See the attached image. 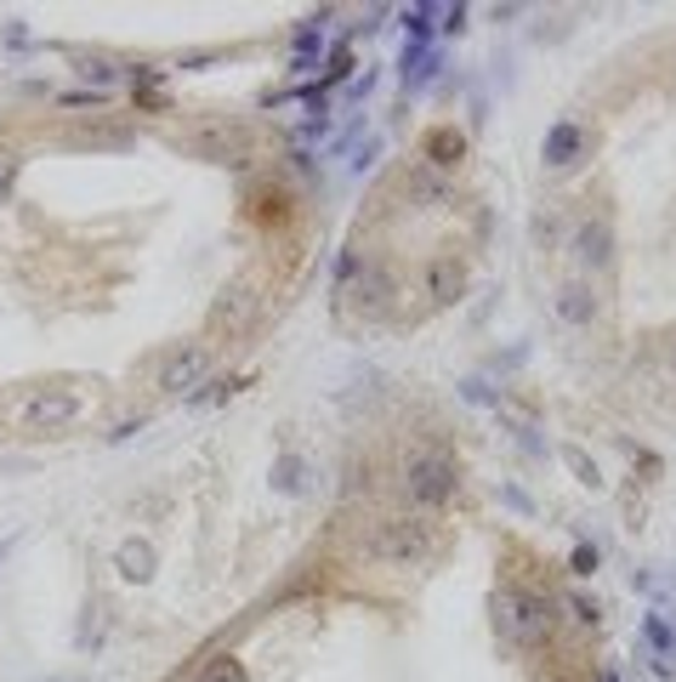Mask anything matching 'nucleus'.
I'll return each instance as SVG.
<instances>
[{
	"instance_id": "6",
	"label": "nucleus",
	"mask_w": 676,
	"mask_h": 682,
	"mask_svg": "<svg viewBox=\"0 0 676 682\" xmlns=\"http://www.w3.org/2000/svg\"><path fill=\"white\" fill-rule=\"evenodd\" d=\"M586 142H591V137H586L574 120H558L552 132H546V148H540V154H546V165H552V171H568L574 160L586 154Z\"/></svg>"
},
{
	"instance_id": "17",
	"label": "nucleus",
	"mask_w": 676,
	"mask_h": 682,
	"mask_svg": "<svg viewBox=\"0 0 676 682\" xmlns=\"http://www.w3.org/2000/svg\"><path fill=\"white\" fill-rule=\"evenodd\" d=\"M597 569V546H580L574 551V574H591Z\"/></svg>"
},
{
	"instance_id": "2",
	"label": "nucleus",
	"mask_w": 676,
	"mask_h": 682,
	"mask_svg": "<svg viewBox=\"0 0 676 682\" xmlns=\"http://www.w3.org/2000/svg\"><path fill=\"white\" fill-rule=\"evenodd\" d=\"M455 489H461L455 455H443V449L410 455V467H404V495L415 500V507H443V500H455Z\"/></svg>"
},
{
	"instance_id": "7",
	"label": "nucleus",
	"mask_w": 676,
	"mask_h": 682,
	"mask_svg": "<svg viewBox=\"0 0 676 682\" xmlns=\"http://www.w3.org/2000/svg\"><path fill=\"white\" fill-rule=\"evenodd\" d=\"M461 290H466V262L461 257H433L427 262V296L438 308H449V301H461Z\"/></svg>"
},
{
	"instance_id": "15",
	"label": "nucleus",
	"mask_w": 676,
	"mask_h": 682,
	"mask_svg": "<svg viewBox=\"0 0 676 682\" xmlns=\"http://www.w3.org/2000/svg\"><path fill=\"white\" fill-rule=\"evenodd\" d=\"M568 615L580 620V625H597V603L591 597H568Z\"/></svg>"
},
{
	"instance_id": "5",
	"label": "nucleus",
	"mask_w": 676,
	"mask_h": 682,
	"mask_svg": "<svg viewBox=\"0 0 676 682\" xmlns=\"http://www.w3.org/2000/svg\"><path fill=\"white\" fill-rule=\"evenodd\" d=\"M568 250H574V257H580L586 268H597V273L614 268V227H609V216H580Z\"/></svg>"
},
{
	"instance_id": "11",
	"label": "nucleus",
	"mask_w": 676,
	"mask_h": 682,
	"mask_svg": "<svg viewBox=\"0 0 676 682\" xmlns=\"http://www.w3.org/2000/svg\"><path fill=\"white\" fill-rule=\"evenodd\" d=\"M387 296H392V280H387V268H381V262H364L359 285H353V301H359L364 313H381V308H387Z\"/></svg>"
},
{
	"instance_id": "8",
	"label": "nucleus",
	"mask_w": 676,
	"mask_h": 682,
	"mask_svg": "<svg viewBox=\"0 0 676 682\" xmlns=\"http://www.w3.org/2000/svg\"><path fill=\"white\" fill-rule=\"evenodd\" d=\"M205 364H211V352H205V347H183V352H171L165 370H160V387H165V393H183V387H193L199 375H205Z\"/></svg>"
},
{
	"instance_id": "3",
	"label": "nucleus",
	"mask_w": 676,
	"mask_h": 682,
	"mask_svg": "<svg viewBox=\"0 0 676 682\" xmlns=\"http://www.w3.org/2000/svg\"><path fill=\"white\" fill-rule=\"evenodd\" d=\"M364 551L375 563H421V558H433V529L421 518H381L370 529Z\"/></svg>"
},
{
	"instance_id": "13",
	"label": "nucleus",
	"mask_w": 676,
	"mask_h": 682,
	"mask_svg": "<svg viewBox=\"0 0 676 682\" xmlns=\"http://www.w3.org/2000/svg\"><path fill=\"white\" fill-rule=\"evenodd\" d=\"M193 682H245V666L234 660V654H216V660H211L205 671H199Z\"/></svg>"
},
{
	"instance_id": "18",
	"label": "nucleus",
	"mask_w": 676,
	"mask_h": 682,
	"mask_svg": "<svg viewBox=\"0 0 676 682\" xmlns=\"http://www.w3.org/2000/svg\"><path fill=\"white\" fill-rule=\"evenodd\" d=\"M86 80H97V86H109V80H114V69H109V63H91V69H86Z\"/></svg>"
},
{
	"instance_id": "16",
	"label": "nucleus",
	"mask_w": 676,
	"mask_h": 682,
	"mask_svg": "<svg viewBox=\"0 0 676 682\" xmlns=\"http://www.w3.org/2000/svg\"><path fill=\"white\" fill-rule=\"evenodd\" d=\"M563 455H568V467H574V472H580V478H586V484H597V467L586 461V455H580V449H563Z\"/></svg>"
},
{
	"instance_id": "10",
	"label": "nucleus",
	"mask_w": 676,
	"mask_h": 682,
	"mask_svg": "<svg viewBox=\"0 0 676 682\" xmlns=\"http://www.w3.org/2000/svg\"><path fill=\"white\" fill-rule=\"evenodd\" d=\"M421 154H427V165H433V171H455V165H461V154H466V137L455 132V125H438Z\"/></svg>"
},
{
	"instance_id": "1",
	"label": "nucleus",
	"mask_w": 676,
	"mask_h": 682,
	"mask_svg": "<svg viewBox=\"0 0 676 682\" xmlns=\"http://www.w3.org/2000/svg\"><path fill=\"white\" fill-rule=\"evenodd\" d=\"M495 631L506 637L512 648H540L546 637H552V597H540V592H523V586H506V592H495Z\"/></svg>"
},
{
	"instance_id": "21",
	"label": "nucleus",
	"mask_w": 676,
	"mask_h": 682,
	"mask_svg": "<svg viewBox=\"0 0 676 682\" xmlns=\"http://www.w3.org/2000/svg\"><path fill=\"white\" fill-rule=\"evenodd\" d=\"M671 364H676V342H671Z\"/></svg>"
},
{
	"instance_id": "14",
	"label": "nucleus",
	"mask_w": 676,
	"mask_h": 682,
	"mask_svg": "<svg viewBox=\"0 0 676 682\" xmlns=\"http://www.w3.org/2000/svg\"><path fill=\"white\" fill-rule=\"evenodd\" d=\"M302 472H308V461H296V455H285V461L273 467V484H279L285 495H296V489H302Z\"/></svg>"
},
{
	"instance_id": "20",
	"label": "nucleus",
	"mask_w": 676,
	"mask_h": 682,
	"mask_svg": "<svg viewBox=\"0 0 676 682\" xmlns=\"http://www.w3.org/2000/svg\"><path fill=\"white\" fill-rule=\"evenodd\" d=\"M597 682H614V677H609V671H603V677H597Z\"/></svg>"
},
{
	"instance_id": "4",
	"label": "nucleus",
	"mask_w": 676,
	"mask_h": 682,
	"mask_svg": "<svg viewBox=\"0 0 676 682\" xmlns=\"http://www.w3.org/2000/svg\"><path fill=\"white\" fill-rule=\"evenodd\" d=\"M74 416H80V393H68V387H35L29 398L17 404V421L23 426H46V433L68 426Z\"/></svg>"
},
{
	"instance_id": "9",
	"label": "nucleus",
	"mask_w": 676,
	"mask_h": 682,
	"mask_svg": "<svg viewBox=\"0 0 676 682\" xmlns=\"http://www.w3.org/2000/svg\"><path fill=\"white\" fill-rule=\"evenodd\" d=\"M552 308H558V319H563V324H580V331H586V324L597 319V290L574 280V285H563V290H558Z\"/></svg>"
},
{
	"instance_id": "19",
	"label": "nucleus",
	"mask_w": 676,
	"mask_h": 682,
	"mask_svg": "<svg viewBox=\"0 0 676 682\" xmlns=\"http://www.w3.org/2000/svg\"><path fill=\"white\" fill-rule=\"evenodd\" d=\"M7 171H12V165H0V188H7Z\"/></svg>"
},
{
	"instance_id": "12",
	"label": "nucleus",
	"mask_w": 676,
	"mask_h": 682,
	"mask_svg": "<svg viewBox=\"0 0 676 682\" xmlns=\"http://www.w3.org/2000/svg\"><path fill=\"white\" fill-rule=\"evenodd\" d=\"M120 574L125 580H148V574H154V546H148V541H125L120 546Z\"/></svg>"
}]
</instances>
